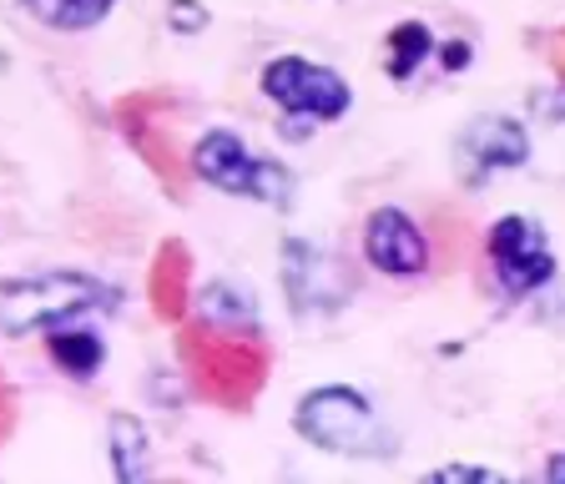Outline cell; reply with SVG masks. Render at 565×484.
Masks as SVG:
<instances>
[{"label": "cell", "instance_id": "1", "mask_svg": "<svg viewBox=\"0 0 565 484\" xmlns=\"http://www.w3.org/2000/svg\"><path fill=\"white\" fill-rule=\"evenodd\" d=\"M294 429L313 449H329L343 460H388L399 439L388 434V424L379 419V409L349 384H323L308 389L294 409Z\"/></svg>", "mask_w": 565, "mask_h": 484}, {"label": "cell", "instance_id": "2", "mask_svg": "<svg viewBox=\"0 0 565 484\" xmlns=\"http://www.w3.org/2000/svg\"><path fill=\"white\" fill-rule=\"evenodd\" d=\"M121 298L86 272H41V278H11L0 288V333L25 338V333H46L61 323H82L86 313L117 308Z\"/></svg>", "mask_w": 565, "mask_h": 484}, {"label": "cell", "instance_id": "3", "mask_svg": "<svg viewBox=\"0 0 565 484\" xmlns=\"http://www.w3.org/2000/svg\"><path fill=\"white\" fill-rule=\"evenodd\" d=\"M192 172H198L207 187L227 192V197H253V202H263V207H288V197H294L288 166L273 162V157H258L233 127L202 131L198 147H192Z\"/></svg>", "mask_w": 565, "mask_h": 484}, {"label": "cell", "instance_id": "4", "mask_svg": "<svg viewBox=\"0 0 565 484\" xmlns=\"http://www.w3.org/2000/svg\"><path fill=\"white\" fill-rule=\"evenodd\" d=\"M263 96L278 101V111L308 121H339L353 107V92L333 66H318L308 56H278L263 66Z\"/></svg>", "mask_w": 565, "mask_h": 484}, {"label": "cell", "instance_id": "5", "mask_svg": "<svg viewBox=\"0 0 565 484\" xmlns=\"http://www.w3.org/2000/svg\"><path fill=\"white\" fill-rule=\"evenodd\" d=\"M484 258H490L494 278H500V288H505L510 298L541 293L545 283H555V272H561L551 243H545V227L520 213L490 223V233H484Z\"/></svg>", "mask_w": 565, "mask_h": 484}, {"label": "cell", "instance_id": "6", "mask_svg": "<svg viewBox=\"0 0 565 484\" xmlns=\"http://www.w3.org/2000/svg\"><path fill=\"white\" fill-rule=\"evenodd\" d=\"M530 157V131L525 121L515 117H500V111H490V117H475L470 127L459 131L455 142V162H459V178L470 182H490L494 172H510V166H525Z\"/></svg>", "mask_w": 565, "mask_h": 484}, {"label": "cell", "instance_id": "7", "mask_svg": "<svg viewBox=\"0 0 565 484\" xmlns=\"http://www.w3.org/2000/svg\"><path fill=\"white\" fill-rule=\"evenodd\" d=\"M364 258L384 278H419L429 268V243L404 207H374L364 223Z\"/></svg>", "mask_w": 565, "mask_h": 484}, {"label": "cell", "instance_id": "8", "mask_svg": "<svg viewBox=\"0 0 565 484\" xmlns=\"http://www.w3.org/2000/svg\"><path fill=\"white\" fill-rule=\"evenodd\" d=\"M41 343H46V358L61 368L66 378H76V384H92L96 374H102L106 364V338L96 329H86L82 323H61V329H46L41 333Z\"/></svg>", "mask_w": 565, "mask_h": 484}, {"label": "cell", "instance_id": "9", "mask_svg": "<svg viewBox=\"0 0 565 484\" xmlns=\"http://www.w3.org/2000/svg\"><path fill=\"white\" fill-rule=\"evenodd\" d=\"M106 434H111V470H117V480H127V484L147 480V470H152V439H147V424L131 419V413H111Z\"/></svg>", "mask_w": 565, "mask_h": 484}, {"label": "cell", "instance_id": "10", "mask_svg": "<svg viewBox=\"0 0 565 484\" xmlns=\"http://www.w3.org/2000/svg\"><path fill=\"white\" fill-rule=\"evenodd\" d=\"M198 308H202V319H207L212 329H223V333H237V329L253 333V323H258L253 293H247V288H237V283H227V278H217V283L202 288Z\"/></svg>", "mask_w": 565, "mask_h": 484}, {"label": "cell", "instance_id": "11", "mask_svg": "<svg viewBox=\"0 0 565 484\" xmlns=\"http://www.w3.org/2000/svg\"><path fill=\"white\" fill-rule=\"evenodd\" d=\"M21 6L51 31H92L117 11V0H21Z\"/></svg>", "mask_w": 565, "mask_h": 484}, {"label": "cell", "instance_id": "12", "mask_svg": "<svg viewBox=\"0 0 565 484\" xmlns=\"http://www.w3.org/2000/svg\"><path fill=\"white\" fill-rule=\"evenodd\" d=\"M424 56H435V31L424 21H404L388 31V76L394 82H409Z\"/></svg>", "mask_w": 565, "mask_h": 484}, {"label": "cell", "instance_id": "13", "mask_svg": "<svg viewBox=\"0 0 565 484\" xmlns=\"http://www.w3.org/2000/svg\"><path fill=\"white\" fill-rule=\"evenodd\" d=\"M172 25L177 31H202V25H207V11L192 6V0H172Z\"/></svg>", "mask_w": 565, "mask_h": 484}, {"label": "cell", "instance_id": "14", "mask_svg": "<svg viewBox=\"0 0 565 484\" xmlns=\"http://www.w3.org/2000/svg\"><path fill=\"white\" fill-rule=\"evenodd\" d=\"M429 480H500V474L480 470V464H445V470H435Z\"/></svg>", "mask_w": 565, "mask_h": 484}, {"label": "cell", "instance_id": "15", "mask_svg": "<svg viewBox=\"0 0 565 484\" xmlns=\"http://www.w3.org/2000/svg\"><path fill=\"white\" fill-rule=\"evenodd\" d=\"M545 480H565V454H551V460H545Z\"/></svg>", "mask_w": 565, "mask_h": 484}, {"label": "cell", "instance_id": "16", "mask_svg": "<svg viewBox=\"0 0 565 484\" xmlns=\"http://www.w3.org/2000/svg\"><path fill=\"white\" fill-rule=\"evenodd\" d=\"M555 61H561V72H565V41H561V46H555Z\"/></svg>", "mask_w": 565, "mask_h": 484}]
</instances>
